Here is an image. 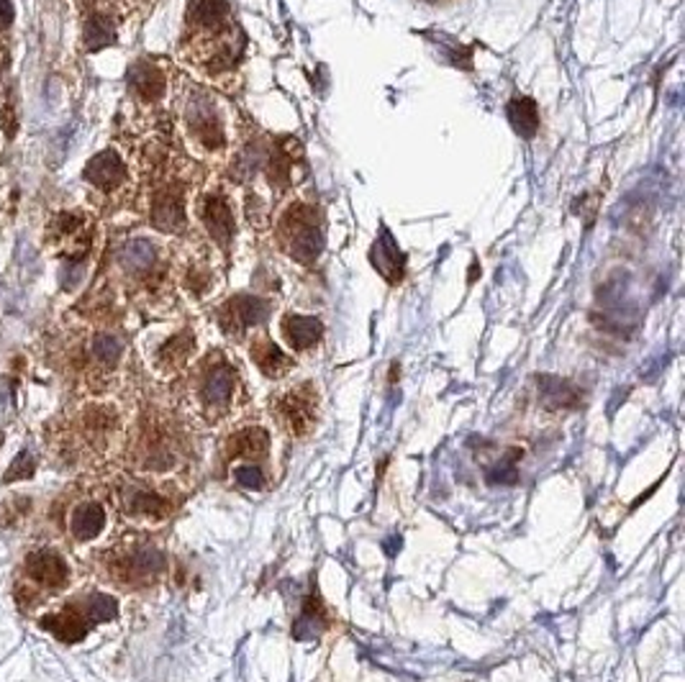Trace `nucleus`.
<instances>
[{"label":"nucleus","mask_w":685,"mask_h":682,"mask_svg":"<svg viewBox=\"0 0 685 682\" xmlns=\"http://www.w3.org/2000/svg\"><path fill=\"white\" fill-rule=\"evenodd\" d=\"M188 41L193 44L196 62L203 65V70L208 74L234 70L244 36L239 34L229 0H193L188 11Z\"/></svg>","instance_id":"obj_1"},{"label":"nucleus","mask_w":685,"mask_h":682,"mask_svg":"<svg viewBox=\"0 0 685 682\" xmlns=\"http://www.w3.org/2000/svg\"><path fill=\"white\" fill-rule=\"evenodd\" d=\"M73 585V564L55 546H39L23 556L16 580V598L21 606L37 608L55 600Z\"/></svg>","instance_id":"obj_2"},{"label":"nucleus","mask_w":685,"mask_h":682,"mask_svg":"<svg viewBox=\"0 0 685 682\" xmlns=\"http://www.w3.org/2000/svg\"><path fill=\"white\" fill-rule=\"evenodd\" d=\"M277 241L290 259L301 265H313L321 254V241H324L316 208L303 200L290 203L277 218Z\"/></svg>","instance_id":"obj_3"},{"label":"nucleus","mask_w":685,"mask_h":682,"mask_svg":"<svg viewBox=\"0 0 685 682\" xmlns=\"http://www.w3.org/2000/svg\"><path fill=\"white\" fill-rule=\"evenodd\" d=\"M164 570V555L142 541H128L106 555V573L121 588H142L157 580Z\"/></svg>","instance_id":"obj_4"},{"label":"nucleus","mask_w":685,"mask_h":682,"mask_svg":"<svg viewBox=\"0 0 685 682\" xmlns=\"http://www.w3.org/2000/svg\"><path fill=\"white\" fill-rule=\"evenodd\" d=\"M185 126L190 139L198 144L206 154H221L229 152L232 146V128H229V118L221 113V108L200 95L196 101H190V106L185 110Z\"/></svg>","instance_id":"obj_5"},{"label":"nucleus","mask_w":685,"mask_h":682,"mask_svg":"<svg viewBox=\"0 0 685 682\" xmlns=\"http://www.w3.org/2000/svg\"><path fill=\"white\" fill-rule=\"evenodd\" d=\"M109 505L98 498H77L65 513V529L67 537L77 546L95 544L109 529Z\"/></svg>","instance_id":"obj_6"},{"label":"nucleus","mask_w":685,"mask_h":682,"mask_svg":"<svg viewBox=\"0 0 685 682\" xmlns=\"http://www.w3.org/2000/svg\"><path fill=\"white\" fill-rule=\"evenodd\" d=\"M41 626L47 628V631H52L59 642L75 644V642H83L95 624H92L85 598H80V600H73V603L62 606L55 613L41 616Z\"/></svg>","instance_id":"obj_7"},{"label":"nucleus","mask_w":685,"mask_h":682,"mask_svg":"<svg viewBox=\"0 0 685 682\" xmlns=\"http://www.w3.org/2000/svg\"><path fill=\"white\" fill-rule=\"evenodd\" d=\"M198 218L200 223H203V229L208 232V236L216 241L218 247H229L232 244L236 232L234 208H232L229 197L224 196V193H208L206 197H200Z\"/></svg>","instance_id":"obj_8"},{"label":"nucleus","mask_w":685,"mask_h":682,"mask_svg":"<svg viewBox=\"0 0 685 682\" xmlns=\"http://www.w3.org/2000/svg\"><path fill=\"white\" fill-rule=\"evenodd\" d=\"M236 390V370L224 362V359H216L206 367L203 372V380H200V400L208 411H224L232 398H234Z\"/></svg>","instance_id":"obj_9"},{"label":"nucleus","mask_w":685,"mask_h":682,"mask_svg":"<svg viewBox=\"0 0 685 682\" xmlns=\"http://www.w3.org/2000/svg\"><path fill=\"white\" fill-rule=\"evenodd\" d=\"M277 411H280L283 421L288 424V429L295 436L308 433V431L313 429V424H316V393H313V388L311 385H301V388L288 390V393L280 398Z\"/></svg>","instance_id":"obj_10"},{"label":"nucleus","mask_w":685,"mask_h":682,"mask_svg":"<svg viewBox=\"0 0 685 682\" xmlns=\"http://www.w3.org/2000/svg\"><path fill=\"white\" fill-rule=\"evenodd\" d=\"M268 313H270L268 301L254 298V295H236L221 308V326L232 337H239V334L250 331L254 326H259L268 319Z\"/></svg>","instance_id":"obj_11"},{"label":"nucleus","mask_w":685,"mask_h":682,"mask_svg":"<svg viewBox=\"0 0 685 682\" xmlns=\"http://www.w3.org/2000/svg\"><path fill=\"white\" fill-rule=\"evenodd\" d=\"M121 505H124V513L134 520H164L172 511V503L167 501L162 493L142 487V485L124 487Z\"/></svg>","instance_id":"obj_12"},{"label":"nucleus","mask_w":685,"mask_h":682,"mask_svg":"<svg viewBox=\"0 0 685 682\" xmlns=\"http://www.w3.org/2000/svg\"><path fill=\"white\" fill-rule=\"evenodd\" d=\"M185 196L178 188H164L152 203V223L162 232H182L185 226Z\"/></svg>","instance_id":"obj_13"},{"label":"nucleus","mask_w":685,"mask_h":682,"mask_svg":"<svg viewBox=\"0 0 685 682\" xmlns=\"http://www.w3.org/2000/svg\"><path fill=\"white\" fill-rule=\"evenodd\" d=\"M85 179L95 185V188H101V190H113V188H119V185H124V179H127V167H124V162L121 157L113 152V149H106V152H101V154H95L91 162H88V167H85Z\"/></svg>","instance_id":"obj_14"},{"label":"nucleus","mask_w":685,"mask_h":682,"mask_svg":"<svg viewBox=\"0 0 685 682\" xmlns=\"http://www.w3.org/2000/svg\"><path fill=\"white\" fill-rule=\"evenodd\" d=\"M128 88L131 92L145 101V103H154L164 95V88H167V80H164V72L154 65V62H136L131 70H128Z\"/></svg>","instance_id":"obj_15"},{"label":"nucleus","mask_w":685,"mask_h":682,"mask_svg":"<svg viewBox=\"0 0 685 682\" xmlns=\"http://www.w3.org/2000/svg\"><path fill=\"white\" fill-rule=\"evenodd\" d=\"M321 334H324V326L316 316L290 313L283 319V337L290 344V349H295V352H306L311 346H316Z\"/></svg>","instance_id":"obj_16"},{"label":"nucleus","mask_w":685,"mask_h":682,"mask_svg":"<svg viewBox=\"0 0 685 682\" xmlns=\"http://www.w3.org/2000/svg\"><path fill=\"white\" fill-rule=\"evenodd\" d=\"M540 398L544 408L549 411H570L580 406V390L570 380H562L555 375L540 377Z\"/></svg>","instance_id":"obj_17"},{"label":"nucleus","mask_w":685,"mask_h":682,"mask_svg":"<svg viewBox=\"0 0 685 682\" xmlns=\"http://www.w3.org/2000/svg\"><path fill=\"white\" fill-rule=\"evenodd\" d=\"M196 339L190 337V331H178L170 339L164 341L162 346L157 349V367L164 372H175L180 370L182 364L193 354Z\"/></svg>","instance_id":"obj_18"},{"label":"nucleus","mask_w":685,"mask_h":682,"mask_svg":"<svg viewBox=\"0 0 685 682\" xmlns=\"http://www.w3.org/2000/svg\"><path fill=\"white\" fill-rule=\"evenodd\" d=\"M252 359L257 367L262 370V375L283 377L293 370V359L275 344L272 339H259L252 344Z\"/></svg>","instance_id":"obj_19"},{"label":"nucleus","mask_w":685,"mask_h":682,"mask_svg":"<svg viewBox=\"0 0 685 682\" xmlns=\"http://www.w3.org/2000/svg\"><path fill=\"white\" fill-rule=\"evenodd\" d=\"M270 449V436L262 429H244L232 436L229 442V454L236 459H259Z\"/></svg>","instance_id":"obj_20"},{"label":"nucleus","mask_w":685,"mask_h":682,"mask_svg":"<svg viewBox=\"0 0 685 682\" xmlns=\"http://www.w3.org/2000/svg\"><path fill=\"white\" fill-rule=\"evenodd\" d=\"M124 357V341L110 331L95 334L91 341V359L98 370H113Z\"/></svg>","instance_id":"obj_21"},{"label":"nucleus","mask_w":685,"mask_h":682,"mask_svg":"<svg viewBox=\"0 0 685 682\" xmlns=\"http://www.w3.org/2000/svg\"><path fill=\"white\" fill-rule=\"evenodd\" d=\"M324 621L326 616L321 603H319V598L311 595V598H306V606H303L298 621H295V626H293V636H295L298 642H311V639H316V636L321 634Z\"/></svg>","instance_id":"obj_22"},{"label":"nucleus","mask_w":685,"mask_h":682,"mask_svg":"<svg viewBox=\"0 0 685 682\" xmlns=\"http://www.w3.org/2000/svg\"><path fill=\"white\" fill-rule=\"evenodd\" d=\"M508 121L514 124V128L522 136H534L537 126H540V116H537V103L531 98H514L508 103Z\"/></svg>","instance_id":"obj_23"},{"label":"nucleus","mask_w":685,"mask_h":682,"mask_svg":"<svg viewBox=\"0 0 685 682\" xmlns=\"http://www.w3.org/2000/svg\"><path fill=\"white\" fill-rule=\"evenodd\" d=\"M121 265L128 272H149L157 265V249L145 239L128 241L127 247L121 249Z\"/></svg>","instance_id":"obj_24"},{"label":"nucleus","mask_w":685,"mask_h":682,"mask_svg":"<svg viewBox=\"0 0 685 682\" xmlns=\"http://www.w3.org/2000/svg\"><path fill=\"white\" fill-rule=\"evenodd\" d=\"M519 459H522V449H508L505 457H501L496 465L486 469V480L490 485H516L519 483Z\"/></svg>","instance_id":"obj_25"},{"label":"nucleus","mask_w":685,"mask_h":682,"mask_svg":"<svg viewBox=\"0 0 685 682\" xmlns=\"http://www.w3.org/2000/svg\"><path fill=\"white\" fill-rule=\"evenodd\" d=\"M113 36H116L113 34V26H110L106 18H91L85 23V44H88L91 52L109 47L110 41H113Z\"/></svg>","instance_id":"obj_26"},{"label":"nucleus","mask_w":685,"mask_h":682,"mask_svg":"<svg viewBox=\"0 0 685 682\" xmlns=\"http://www.w3.org/2000/svg\"><path fill=\"white\" fill-rule=\"evenodd\" d=\"M234 480L242 487H247V490H259L262 483H265V477H262V469L259 467H254V462H247V465H236L234 467Z\"/></svg>","instance_id":"obj_27"},{"label":"nucleus","mask_w":685,"mask_h":682,"mask_svg":"<svg viewBox=\"0 0 685 682\" xmlns=\"http://www.w3.org/2000/svg\"><path fill=\"white\" fill-rule=\"evenodd\" d=\"M19 472L23 477H31V475H34V459H31L29 454H19V459L13 462V467H11L8 475H5V483H13V480L19 477Z\"/></svg>","instance_id":"obj_28"},{"label":"nucleus","mask_w":685,"mask_h":682,"mask_svg":"<svg viewBox=\"0 0 685 682\" xmlns=\"http://www.w3.org/2000/svg\"><path fill=\"white\" fill-rule=\"evenodd\" d=\"M13 21V3L11 0H0V29L11 26Z\"/></svg>","instance_id":"obj_29"},{"label":"nucleus","mask_w":685,"mask_h":682,"mask_svg":"<svg viewBox=\"0 0 685 682\" xmlns=\"http://www.w3.org/2000/svg\"><path fill=\"white\" fill-rule=\"evenodd\" d=\"M426 3H439V0H426Z\"/></svg>","instance_id":"obj_30"}]
</instances>
